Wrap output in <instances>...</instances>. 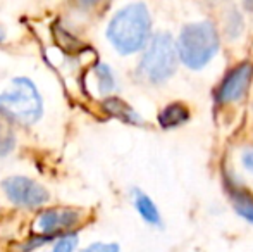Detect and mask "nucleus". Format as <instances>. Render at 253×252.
Segmentation results:
<instances>
[{
    "instance_id": "3",
    "label": "nucleus",
    "mask_w": 253,
    "mask_h": 252,
    "mask_svg": "<svg viewBox=\"0 0 253 252\" xmlns=\"http://www.w3.org/2000/svg\"><path fill=\"white\" fill-rule=\"evenodd\" d=\"M219 50V35L212 23H191L183 28L177 40V57L190 69H202Z\"/></svg>"
},
{
    "instance_id": "11",
    "label": "nucleus",
    "mask_w": 253,
    "mask_h": 252,
    "mask_svg": "<svg viewBox=\"0 0 253 252\" xmlns=\"http://www.w3.org/2000/svg\"><path fill=\"white\" fill-rule=\"evenodd\" d=\"M133 201H134L136 211L140 212V216L148 223V225H155V226L160 225V212L147 194H143V192L138 190V189L133 190Z\"/></svg>"
},
{
    "instance_id": "5",
    "label": "nucleus",
    "mask_w": 253,
    "mask_h": 252,
    "mask_svg": "<svg viewBox=\"0 0 253 252\" xmlns=\"http://www.w3.org/2000/svg\"><path fill=\"white\" fill-rule=\"evenodd\" d=\"M2 190L12 204L23 207H38L48 202V192L38 182L26 176H10L2 182Z\"/></svg>"
},
{
    "instance_id": "2",
    "label": "nucleus",
    "mask_w": 253,
    "mask_h": 252,
    "mask_svg": "<svg viewBox=\"0 0 253 252\" xmlns=\"http://www.w3.org/2000/svg\"><path fill=\"white\" fill-rule=\"evenodd\" d=\"M0 114L9 123L30 126L43 114V101L30 78H14L0 94Z\"/></svg>"
},
{
    "instance_id": "15",
    "label": "nucleus",
    "mask_w": 253,
    "mask_h": 252,
    "mask_svg": "<svg viewBox=\"0 0 253 252\" xmlns=\"http://www.w3.org/2000/svg\"><path fill=\"white\" fill-rule=\"evenodd\" d=\"M119 246L117 244H105V242H95L91 246H88L86 249L81 252H119Z\"/></svg>"
},
{
    "instance_id": "6",
    "label": "nucleus",
    "mask_w": 253,
    "mask_h": 252,
    "mask_svg": "<svg viewBox=\"0 0 253 252\" xmlns=\"http://www.w3.org/2000/svg\"><path fill=\"white\" fill-rule=\"evenodd\" d=\"M80 221V212L74 209H47L37 219V232L50 240L53 235H62Z\"/></svg>"
},
{
    "instance_id": "8",
    "label": "nucleus",
    "mask_w": 253,
    "mask_h": 252,
    "mask_svg": "<svg viewBox=\"0 0 253 252\" xmlns=\"http://www.w3.org/2000/svg\"><path fill=\"white\" fill-rule=\"evenodd\" d=\"M227 192H229L227 195L231 197V202H233L238 214L247 219V221L253 223V194L252 192L241 185H234V183H229Z\"/></svg>"
},
{
    "instance_id": "1",
    "label": "nucleus",
    "mask_w": 253,
    "mask_h": 252,
    "mask_svg": "<svg viewBox=\"0 0 253 252\" xmlns=\"http://www.w3.org/2000/svg\"><path fill=\"white\" fill-rule=\"evenodd\" d=\"M152 19L145 3H129L114 14L107 28V38L119 54L140 52L150 42Z\"/></svg>"
},
{
    "instance_id": "17",
    "label": "nucleus",
    "mask_w": 253,
    "mask_h": 252,
    "mask_svg": "<svg viewBox=\"0 0 253 252\" xmlns=\"http://www.w3.org/2000/svg\"><path fill=\"white\" fill-rule=\"evenodd\" d=\"M3 40H5V28L0 24V44H2Z\"/></svg>"
},
{
    "instance_id": "9",
    "label": "nucleus",
    "mask_w": 253,
    "mask_h": 252,
    "mask_svg": "<svg viewBox=\"0 0 253 252\" xmlns=\"http://www.w3.org/2000/svg\"><path fill=\"white\" fill-rule=\"evenodd\" d=\"M103 109L109 114L116 116L117 119H121L124 123H129V125L141 123V118L138 116V112L131 105H127L124 101H121L119 97H107L105 102H103Z\"/></svg>"
},
{
    "instance_id": "14",
    "label": "nucleus",
    "mask_w": 253,
    "mask_h": 252,
    "mask_svg": "<svg viewBox=\"0 0 253 252\" xmlns=\"http://www.w3.org/2000/svg\"><path fill=\"white\" fill-rule=\"evenodd\" d=\"M76 246H78L76 233H64V235H60V239L57 240L55 246H53L52 252H74Z\"/></svg>"
},
{
    "instance_id": "10",
    "label": "nucleus",
    "mask_w": 253,
    "mask_h": 252,
    "mask_svg": "<svg viewBox=\"0 0 253 252\" xmlns=\"http://www.w3.org/2000/svg\"><path fill=\"white\" fill-rule=\"evenodd\" d=\"M190 119V111H188L186 105L179 104V102H174L169 104L167 107H164L159 114V123L162 128H176L181 126Z\"/></svg>"
},
{
    "instance_id": "13",
    "label": "nucleus",
    "mask_w": 253,
    "mask_h": 252,
    "mask_svg": "<svg viewBox=\"0 0 253 252\" xmlns=\"http://www.w3.org/2000/svg\"><path fill=\"white\" fill-rule=\"evenodd\" d=\"M95 74H97L98 87H100L102 94H110L116 88V78H114V73L107 64H98L95 67Z\"/></svg>"
},
{
    "instance_id": "12",
    "label": "nucleus",
    "mask_w": 253,
    "mask_h": 252,
    "mask_svg": "<svg viewBox=\"0 0 253 252\" xmlns=\"http://www.w3.org/2000/svg\"><path fill=\"white\" fill-rule=\"evenodd\" d=\"M16 145V133L12 130V125L0 114V157L7 155Z\"/></svg>"
},
{
    "instance_id": "16",
    "label": "nucleus",
    "mask_w": 253,
    "mask_h": 252,
    "mask_svg": "<svg viewBox=\"0 0 253 252\" xmlns=\"http://www.w3.org/2000/svg\"><path fill=\"white\" fill-rule=\"evenodd\" d=\"M243 164L248 171L253 173V149H250V151H247L243 154Z\"/></svg>"
},
{
    "instance_id": "4",
    "label": "nucleus",
    "mask_w": 253,
    "mask_h": 252,
    "mask_svg": "<svg viewBox=\"0 0 253 252\" xmlns=\"http://www.w3.org/2000/svg\"><path fill=\"white\" fill-rule=\"evenodd\" d=\"M177 66V52L169 33H155L148 42L143 57L138 66V73L150 83H164L174 73Z\"/></svg>"
},
{
    "instance_id": "7",
    "label": "nucleus",
    "mask_w": 253,
    "mask_h": 252,
    "mask_svg": "<svg viewBox=\"0 0 253 252\" xmlns=\"http://www.w3.org/2000/svg\"><path fill=\"white\" fill-rule=\"evenodd\" d=\"M253 76V66L250 62H241L226 74L217 90V101L219 102H234L240 101L245 92L250 87Z\"/></svg>"
}]
</instances>
